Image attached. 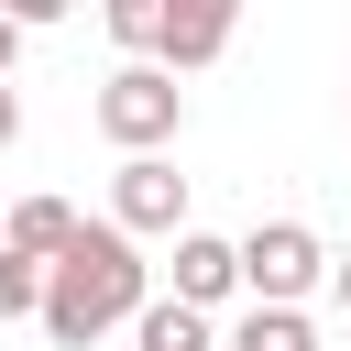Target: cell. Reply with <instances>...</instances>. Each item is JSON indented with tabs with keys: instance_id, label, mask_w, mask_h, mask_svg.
I'll list each match as a JSON object with an SVG mask.
<instances>
[{
	"instance_id": "obj_1",
	"label": "cell",
	"mask_w": 351,
	"mask_h": 351,
	"mask_svg": "<svg viewBox=\"0 0 351 351\" xmlns=\"http://www.w3.org/2000/svg\"><path fill=\"white\" fill-rule=\"evenodd\" d=\"M143 307H154V274H143V252H132L110 219H88L77 252L44 274V340H55V351H88L99 329H132Z\"/></svg>"
},
{
	"instance_id": "obj_2",
	"label": "cell",
	"mask_w": 351,
	"mask_h": 351,
	"mask_svg": "<svg viewBox=\"0 0 351 351\" xmlns=\"http://www.w3.org/2000/svg\"><path fill=\"white\" fill-rule=\"evenodd\" d=\"M99 132L121 143V165H132V154H165V143L186 132V88H176L165 66H110V77H99Z\"/></svg>"
},
{
	"instance_id": "obj_3",
	"label": "cell",
	"mask_w": 351,
	"mask_h": 351,
	"mask_svg": "<svg viewBox=\"0 0 351 351\" xmlns=\"http://www.w3.org/2000/svg\"><path fill=\"white\" fill-rule=\"evenodd\" d=\"M318 285H329V252H318L307 219H263V230H241V296H252V307H307Z\"/></svg>"
},
{
	"instance_id": "obj_4",
	"label": "cell",
	"mask_w": 351,
	"mask_h": 351,
	"mask_svg": "<svg viewBox=\"0 0 351 351\" xmlns=\"http://www.w3.org/2000/svg\"><path fill=\"white\" fill-rule=\"evenodd\" d=\"M110 230H121V241H143V230H176V241H186V176H176L165 154H132V165L110 176Z\"/></svg>"
},
{
	"instance_id": "obj_5",
	"label": "cell",
	"mask_w": 351,
	"mask_h": 351,
	"mask_svg": "<svg viewBox=\"0 0 351 351\" xmlns=\"http://www.w3.org/2000/svg\"><path fill=\"white\" fill-rule=\"evenodd\" d=\"M230 0H165V44H154V66L165 77H186V66H219L230 55Z\"/></svg>"
},
{
	"instance_id": "obj_6",
	"label": "cell",
	"mask_w": 351,
	"mask_h": 351,
	"mask_svg": "<svg viewBox=\"0 0 351 351\" xmlns=\"http://www.w3.org/2000/svg\"><path fill=\"white\" fill-rule=\"evenodd\" d=\"M165 274H176V307H197V318H208V307L241 285V241H219V230H186Z\"/></svg>"
},
{
	"instance_id": "obj_7",
	"label": "cell",
	"mask_w": 351,
	"mask_h": 351,
	"mask_svg": "<svg viewBox=\"0 0 351 351\" xmlns=\"http://www.w3.org/2000/svg\"><path fill=\"white\" fill-rule=\"evenodd\" d=\"M77 230H88V219H77V208H66V197H22V208H11V219H0V241H11V252H22V263H44V274H55V263H66V252H77Z\"/></svg>"
},
{
	"instance_id": "obj_8",
	"label": "cell",
	"mask_w": 351,
	"mask_h": 351,
	"mask_svg": "<svg viewBox=\"0 0 351 351\" xmlns=\"http://www.w3.org/2000/svg\"><path fill=\"white\" fill-rule=\"evenodd\" d=\"M132 351H208V318L176 307V296H154V307L132 318Z\"/></svg>"
},
{
	"instance_id": "obj_9",
	"label": "cell",
	"mask_w": 351,
	"mask_h": 351,
	"mask_svg": "<svg viewBox=\"0 0 351 351\" xmlns=\"http://www.w3.org/2000/svg\"><path fill=\"white\" fill-rule=\"evenodd\" d=\"M230 351H318V329H307V307H252L230 329Z\"/></svg>"
},
{
	"instance_id": "obj_10",
	"label": "cell",
	"mask_w": 351,
	"mask_h": 351,
	"mask_svg": "<svg viewBox=\"0 0 351 351\" xmlns=\"http://www.w3.org/2000/svg\"><path fill=\"white\" fill-rule=\"evenodd\" d=\"M99 22H110V44H121L132 66H154V44H165V0H110Z\"/></svg>"
},
{
	"instance_id": "obj_11",
	"label": "cell",
	"mask_w": 351,
	"mask_h": 351,
	"mask_svg": "<svg viewBox=\"0 0 351 351\" xmlns=\"http://www.w3.org/2000/svg\"><path fill=\"white\" fill-rule=\"evenodd\" d=\"M0 318H44V263H22L0 241Z\"/></svg>"
},
{
	"instance_id": "obj_12",
	"label": "cell",
	"mask_w": 351,
	"mask_h": 351,
	"mask_svg": "<svg viewBox=\"0 0 351 351\" xmlns=\"http://www.w3.org/2000/svg\"><path fill=\"white\" fill-rule=\"evenodd\" d=\"M11 66H22V22L0 11V88H11Z\"/></svg>"
},
{
	"instance_id": "obj_13",
	"label": "cell",
	"mask_w": 351,
	"mask_h": 351,
	"mask_svg": "<svg viewBox=\"0 0 351 351\" xmlns=\"http://www.w3.org/2000/svg\"><path fill=\"white\" fill-rule=\"evenodd\" d=\"M11 143H22V99L0 88V154H11Z\"/></svg>"
},
{
	"instance_id": "obj_14",
	"label": "cell",
	"mask_w": 351,
	"mask_h": 351,
	"mask_svg": "<svg viewBox=\"0 0 351 351\" xmlns=\"http://www.w3.org/2000/svg\"><path fill=\"white\" fill-rule=\"evenodd\" d=\"M329 296H340V318H351V263H329Z\"/></svg>"
}]
</instances>
